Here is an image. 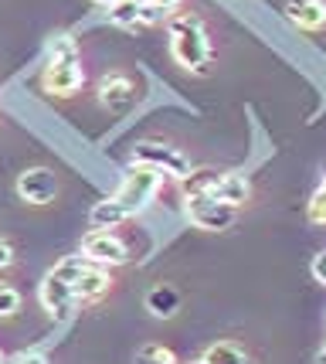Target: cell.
I'll return each instance as SVG.
<instances>
[{
	"mask_svg": "<svg viewBox=\"0 0 326 364\" xmlns=\"http://www.w3.org/2000/svg\"><path fill=\"white\" fill-rule=\"evenodd\" d=\"M14 262V245L11 242H0V269H7Z\"/></svg>",
	"mask_w": 326,
	"mask_h": 364,
	"instance_id": "obj_23",
	"label": "cell"
},
{
	"mask_svg": "<svg viewBox=\"0 0 326 364\" xmlns=\"http://www.w3.org/2000/svg\"><path fill=\"white\" fill-rule=\"evenodd\" d=\"M310 222L313 225H326V177L320 181L316 194L310 198Z\"/></svg>",
	"mask_w": 326,
	"mask_h": 364,
	"instance_id": "obj_18",
	"label": "cell"
},
{
	"mask_svg": "<svg viewBox=\"0 0 326 364\" xmlns=\"http://www.w3.org/2000/svg\"><path fill=\"white\" fill-rule=\"evenodd\" d=\"M106 14L119 28H150V24H160V21L170 17V14H163V11H156V7H150L146 0H119V4L109 7Z\"/></svg>",
	"mask_w": 326,
	"mask_h": 364,
	"instance_id": "obj_10",
	"label": "cell"
},
{
	"mask_svg": "<svg viewBox=\"0 0 326 364\" xmlns=\"http://www.w3.org/2000/svg\"><path fill=\"white\" fill-rule=\"evenodd\" d=\"M82 58H78V45L72 34H58L48 45V65H45V89L51 95H75L82 89Z\"/></svg>",
	"mask_w": 326,
	"mask_h": 364,
	"instance_id": "obj_2",
	"label": "cell"
},
{
	"mask_svg": "<svg viewBox=\"0 0 326 364\" xmlns=\"http://www.w3.org/2000/svg\"><path fill=\"white\" fill-rule=\"evenodd\" d=\"M201 361L204 364H251V358L238 344H232V341H217V344H211L204 350Z\"/></svg>",
	"mask_w": 326,
	"mask_h": 364,
	"instance_id": "obj_16",
	"label": "cell"
},
{
	"mask_svg": "<svg viewBox=\"0 0 326 364\" xmlns=\"http://www.w3.org/2000/svg\"><path fill=\"white\" fill-rule=\"evenodd\" d=\"M163 184V174L153 171V167H136L123 177V184L116 188V194H109L106 201H95L92 211H89V225L92 228H102V232H112L123 222L136 218L143 208L153 201V194Z\"/></svg>",
	"mask_w": 326,
	"mask_h": 364,
	"instance_id": "obj_1",
	"label": "cell"
},
{
	"mask_svg": "<svg viewBox=\"0 0 326 364\" xmlns=\"http://www.w3.org/2000/svg\"><path fill=\"white\" fill-rule=\"evenodd\" d=\"M211 198H214V201H224V205H232V208H241L251 198V184L245 181V174H224V171H221V181L214 184Z\"/></svg>",
	"mask_w": 326,
	"mask_h": 364,
	"instance_id": "obj_13",
	"label": "cell"
},
{
	"mask_svg": "<svg viewBox=\"0 0 326 364\" xmlns=\"http://www.w3.org/2000/svg\"><path fill=\"white\" fill-rule=\"evenodd\" d=\"M133 164L136 167H153L160 174H170V177H180L190 171V160L170 146V143H160V140H146V143H136V150H133Z\"/></svg>",
	"mask_w": 326,
	"mask_h": 364,
	"instance_id": "obj_5",
	"label": "cell"
},
{
	"mask_svg": "<svg viewBox=\"0 0 326 364\" xmlns=\"http://www.w3.org/2000/svg\"><path fill=\"white\" fill-rule=\"evenodd\" d=\"M316 364H326V348L320 350V354H316Z\"/></svg>",
	"mask_w": 326,
	"mask_h": 364,
	"instance_id": "obj_25",
	"label": "cell"
},
{
	"mask_svg": "<svg viewBox=\"0 0 326 364\" xmlns=\"http://www.w3.org/2000/svg\"><path fill=\"white\" fill-rule=\"evenodd\" d=\"M286 17L299 31H320L326 24V4L323 0H286Z\"/></svg>",
	"mask_w": 326,
	"mask_h": 364,
	"instance_id": "obj_12",
	"label": "cell"
},
{
	"mask_svg": "<svg viewBox=\"0 0 326 364\" xmlns=\"http://www.w3.org/2000/svg\"><path fill=\"white\" fill-rule=\"evenodd\" d=\"M38 300H41L48 317L58 320V323H68L78 310V300H75V293H72V286L65 283L62 276H55V272H48L45 279H41Z\"/></svg>",
	"mask_w": 326,
	"mask_h": 364,
	"instance_id": "obj_8",
	"label": "cell"
},
{
	"mask_svg": "<svg viewBox=\"0 0 326 364\" xmlns=\"http://www.w3.org/2000/svg\"><path fill=\"white\" fill-rule=\"evenodd\" d=\"M17 310H21V293L14 286L0 283V317H14Z\"/></svg>",
	"mask_w": 326,
	"mask_h": 364,
	"instance_id": "obj_19",
	"label": "cell"
},
{
	"mask_svg": "<svg viewBox=\"0 0 326 364\" xmlns=\"http://www.w3.org/2000/svg\"><path fill=\"white\" fill-rule=\"evenodd\" d=\"M82 255L102 266V269H112V266H126L129 262V249L126 242L116 232H102V228H92L89 235L82 238Z\"/></svg>",
	"mask_w": 326,
	"mask_h": 364,
	"instance_id": "obj_7",
	"label": "cell"
},
{
	"mask_svg": "<svg viewBox=\"0 0 326 364\" xmlns=\"http://www.w3.org/2000/svg\"><path fill=\"white\" fill-rule=\"evenodd\" d=\"M170 34V55L187 72H204L211 62V41L204 31V21L197 14H177L167 24Z\"/></svg>",
	"mask_w": 326,
	"mask_h": 364,
	"instance_id": "obj_3",
	"label": "cell"
},
{
	"mask_svg": "<svg viewBox=\"0 0 326 364\" xmlns=\"http://www.w3.org/2000/svg\"><path fill=\"white\" fill-rule=\"evenodd\" d=\"M51 272H55V276H62L65 283L72 286V293H75L78 303L102 300V296L109 293V286H112L109 269H102V266L89 262L82 252H78V255H65V259Z\"/></svg>",
	"mask_w": 326,
	"mask_h": 364,
	"instance_id": "obj_4",
	"label": "cell"
},
{
	"mask_svg": "<svg viewBox=\"0 0 326 364\" xmlns=\"http://www.w3.org/2000/svg\"><path fill=\"white\" fill-rule=\"evenodd\" d=\"M221 181V171L214 167H201V171H187L180 177V191H184V198H201V194H211L214 184Z\"/></svg>",
	"mask_w": 326,
	"mask_h": 364,
	"instance_id": "obj_15",
	"label": "cell"
},
{
	"mask_svg": "<svg viewBox=\"0 0 326 364\" xmlns=\"http://www.w3.org/2000/svg\"><path fill=\"white\" fill-rule=\"evenodd\" d=\"M310 269H313V279L326 286V249L313 255V266H310Z\"/></svg>",
	"mask_w": 326,
	"mask_h": 364,
	"instance_id": "obj_21",
	"label": "cell"
},
{
	"mask_svg": "<svg viewBox=\"0 0 326 364\" xmlns=\"http://www.w3.org/2000/svg\"><path fill=\"white\" fill-rule=\"evenodd\" d=\"M146 4H150V7H156V11H163V14H173V11H177L184 0H146Z\"/></svg>",
	"mask_w": 326,
	"mask_h": 364,
	"instance_id": "obj_22",
	"label": "cell"
},
{
	"mask_svg": "<svg viewBox=\"0 0 326 364\" xmlns=\"http://www.w3.org/2000/svg\"><path fill=\"white\" fill-rule=\"evenodd\" d=\"M190 364H204V361H190Z\"/></svg>",
	"mask_w": 326,
	"mask_h": 364,
	"instance_id": "obj_26",
	"label": "cell"
},
{
	"mask_svg": "<svg viewBox=\"0 0 326 364\" xmlns=\"http://www.w3.org/2000/svg\"><path fill=\"white\" fill-rule=\"evenodd\" d=\"M184 215H187V222L204 228V232H224V228L234 225L238 208L224 205V201H214L211 194H201V198H187Z\"/></svg>",
	"mask_w": 326,
	"mask_h": 364,
	"instance_id": "obj_6",
	"label": "cell"
},
{
	"mask_svg": "<svg viewBox=\"0 0 326 364\" xmlns=\"http://www.w3.org/2000/svg\"><path fill=\"white\" fill-rule=\"evenodd\" d=\"M136 364H177V354L163 344H143L136 350Z\"/></svg>",
	"mask_w": 326,
	"mask_h": 364,
	"instance_id": "obj_17",
	"label": "cell"
},
{
	"mask_svg": "<svg viewBox=\"0 0 326 364\" xmlns=\"http://www.w3.org/2000/svg\"><path fill=\"white\" fill-rule=\"evenodd\" d=\"M146 310L153 314L156 320H170L177 310H180V293L173 286H153L146 293Z\"/></svg>",
	"mask_w": 326,
	"mask_h": 364,
	"instance_id": "obj_14",
	"label": "cell"
},
{
	"mask_svg": "<svg viewBox=\"0 0 326 364\" xmlns=\"http://www.w3.org/2000/svg\"><path fill=\"white\" fill-rule=\"evenodd\" d=\"M0 364H4V354H0Z\"/></svg>",
	"mask_w": 326,
	"mask_h": 364,
	"instance_id": "obj_27",
	"label": "cell"
},
{
	"mask_svg": "<svg viewBox=\"0 0 326 364\" xmlns=\"http://www.w3.org/2000/svg\"><path fill=\"white\" fill-rule=\"evenodd\" d=\"M11 364H51V358L41 354V350H21V354L11 358Z\"/></svg>",
	"mask_w": 326,
	"mask_h": 364,
	"instance_id": "obj_20",
	"label": "cell"
},
{
	"mask_svg": "<svg viewBox=\"0 0 326 364\" xmlns=\"http://www.w3.org/2000/svg\"><path fill=\"white\" fill-rule=\"evenodd\" d=\"M17 194L28 205H51L58 198V177L48 167H28L24 174L17 177Z\"/></svg>",
	"mask_w": 326,
	"mask_h": 364,
	"instance_id": "obj_9",
	"label": "cell"
},
{
	"mask_svg": "<svg viewBox=\"0 0 326 364\" xmlns=\"http://www.w3.org/2000/svg\"><path fill=\"white\" fill-rule=\"evenodd\" d=\"M136 99V82L129 79L126 72H109L99 79V102L109 106V109H129Z\"/></svg>",
	"mask_w": 326,
	"mask_h": 364,
	"instance_id": "obj_11",
	"label": "cell"
},
{
	"mask_svg": "<svg viewBox=\"0 0 326 364\" xmlns=\"http://www.w3.org/2000/svg\"><path fill=\"white\" fill-rule=\"evenodd\" d=\"M92 4H99V7H106L109 11V7H112V4H119V0H92Z\"/></svg>",
	"mask_w": 326,
	"mask_h": 364,
	"instance_id": "obj_24",
	"label": "cell"
}]
</instances>
